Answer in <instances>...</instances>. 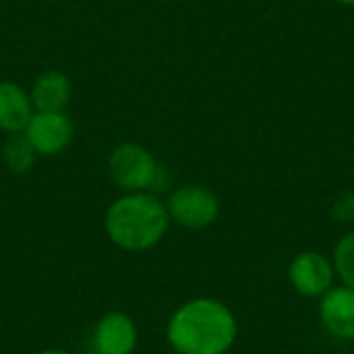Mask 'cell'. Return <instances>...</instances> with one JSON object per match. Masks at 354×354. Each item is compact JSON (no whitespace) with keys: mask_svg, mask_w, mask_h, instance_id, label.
<instances>
[{"mask_svg":"<svg viewBox=\"0 0 354 354\" xmlns=\"http://www.w3.org/2000/svg\"><path fill=\"white\" fill-rule=\"evenodd\" d=\"M108 174L124 193H158L164 180V168L158 164L156 156L135 141H122L112 147L108 156Z\"/></svg>","mask_w":354,"mask_h":354,"instance_id":"cell-3","label":"cell"},{"mask_svg":"<svg viewBox=\"0 0 354 354\" xmlns=\"http://www.w3.org/2000/svg\"><path fill=\"white\" fill-rule=\"evenodd\" d=\"M170 224L166 201L151 191L120 195L104 216L106 236L112 245L129 253H143L158 247L166 239Z\"/></svg>","mask_w":354,"mask_h":354,"instance_id":"cell-2","label":"cell"},{"mask_svg":"<svg viewBox=\"0 0 354 354\" xmlns=\"http://www.w3.org/2000/svg\"><path fill=\"white\" fill-rule=\"evenodd\" d=\"M239 326L230 307L212 297L183 303L166 324V340L176 354H226Z\"/></svg>","mask_w":354,"mask_h":354,"instance_id":"cell-1","label":"cell"},{"mask_svg":"<svg viewBox=\"0 0 354 354\" xmlns=\"http://www.w3.org/2000/svg\"><path fill=\"white\" fill-rule=\"evenodd\" d=\"M166 209L172 224L187 230H205L218 222L222 203L209 187L183 185L168 195Z\"/></svg>","mask_w":354,"mask_h":354,"instance_id":"cell-4","label":"cell"},{"mask_svg":"<svg viewBox=\"0 0 354 354\" xmlns=\"http://www.w3.org/2000/svg\"><path fill=\"white\" fill-rule=\"evenodd\" d=\"M23 135L39 158H56L64 153L75 139V122L68 112H33Z\"/></svg>","mask_w":354,"mask_h":354,"instance_id":"cell-5","label":"cell"},{"mask_svg":"<svg viewBox=\"0 0 354 354\" xmlns=\"http://www.w3.org/2000/svg\"><path fill=\"white\" fill-rule=\"evenodd\" d=\"M319 319L332 338L354 342V288L332 286L322 297Z\"/></svg>","mask_w":354,"mask_h":354,"instance_id":"cell-8","label":"cell"},{"mask_svg":"<svg viewBox=\"0 0 354 354\" xmlns=\"http://www.w3.org/2000/svg\"><path fill=\"white\" fill-rule=\"evenodd\" d=\"M336 270L332 259L317 251L299 253L288 270V280L292 288L307 299H322L334 286Z\"/></svg>","mask_w":354,"mask_h":354,"instance_id":"cell-6","label":"cell"},{"mask_svg":"<svg viewBox=\"0 0 354 354\" xmlns=\"http://www.w3.org/2000/svg\"><path fill=\"white\" fill-rule=\"evenodd\" d=\"M334 2H338L340 6H346V8H354V0H334Z\"/></svg>","mask_w":354,"mask_h":354,"instance_id":"cell-14","label":"cell"},{"mask_svg":"<svg viewBox=\"0 0 354 354\" xmlns=\"http://www.w3.org/2000/svg\"><path fill=\"white\" fill-rule=\"evenodd\" d=\"M29 91L15 81H0V131L6 135L23 133L33 116Z\"/></svg>","mask_w":354,"mask_h":354,"instance_id":"cell-10","label":"cell"},{"mask_svg":"<svg viewBox=\"0 0 354 354\" xmlns=\"http://www.w3.org/2000/svg\"><path fill=\"white\" fill-rule=\"evenodd\" d=\"M139 330L131 315L110 311L93 328L91 346L95 354H133L137 351Z\"/></svg>","mask_w":354,"mask_h":354,"instance_id":"cell-7","label":"cell"},{"mask_svg":"<svg viewBox=\"0 0 354 354\" xmlns=\"http://www.w3.org/2000/svg\"><path fill=\"white\" fill-rule=\"evenodd\" d=\"M29 97L35 112H64L73 97L71 77L58 68L44 71L35 77Z\"/></svg>","mask_w":354,"mask_h":354,"instance_id":"cell-9","label":"cell"},{"mask_svg":"<svg viewBox=\"0 0 354 354\" xmlns=\"http://www.w3.org/2000/svg\"><path fill=\"white\" fill-rule=\"evenodd\" d=\"M332 263L336 276H340L342 284L354 288V230L346 232L334 247Z\"/></svg>","mask_w":354,"mask_h":354,"instance_id":"cell-12","label":"cell"},{"mask_svg":"<svg viewBox=\"0 0 354 354\" xmlns=\"http://www.w3.org/2000/svg\"><path fill=\"white\" fill-rule=\"evenodd\" d=\"M37 354H71L66 353V351H62V348H46V351H41V353Z\"/></svg>","mask_w":354,"mask_h":354,"instance_id":"cell-13","label":"cell"},{"mask_svg":"<svg viewBox=\"0 0 354 354\" xmlns=\"http://www.w3.org/2000/svg\"><path fill=\"white\" fill-rule=\"evenodd\" d=\"M37 153L33 149V145L29 143V139L23 133H12L6 135L4 143H2V162L6 164V168L15 174H27L35 162H37Z\"/></svg>","mask_w":354,"mask_h":354,"instance_id":"cell-11","label":"cell"}]
</instances>
